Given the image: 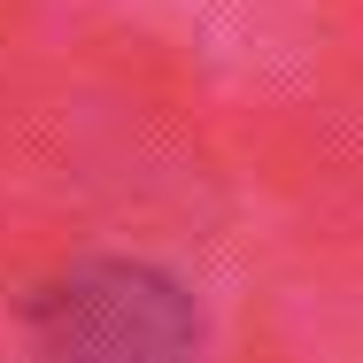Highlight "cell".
Wrapping results in <instances>:
<instances>
[{
  "label": "cell",
  "mask_w": 363,
  "mask_h": 363,
  "mask_svg": "<svg viewBox=\"0 0 363 363\" xmlns=\"http://www.w3.org/2000/svg\"><path fill=\"white\" fill-rule=\"evenodd\" d=\"M39 363H201V317L147 263H85L31 309Z\"/></svg>",
  "instance_id": "cell-1"
}]
</instances>
